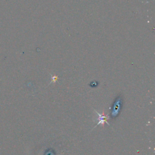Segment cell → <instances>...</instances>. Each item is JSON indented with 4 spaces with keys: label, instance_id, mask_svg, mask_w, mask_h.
<instances>
[{
    "label": "cell",
    "instance_id": "6da1fadb",
    "mask_svg": "<svg viewBox=\"0 0 155 155\" xmlns=\"http://www.w3.org/2000/svg\"><path fill=\"white\" fill-rule=\"evenodd\" d=\"M121 105H122V99L120 98V96H119L116 99V101L113 105L112 111H111V114L113 117H115L116 116H117L119 114V113L120 111Z\"/></svg>",
    "mask_w": 155,
    "mask_h": 155
},
{
    "label": "cell",
    "instance_id": "7a4b0ae2",
    "mask_svg": "<svg viewBox=\"0 0 155 155\" xmlns=\"http://www.w3.org/2000/svg\"><path fill=\"white\" fill-rule=\"evenodd\" d=\"M96 112V113L98 114L99 116V121L98 122V123L96 125H99V124H101L102 126L104 127V123L106 122L107 124L109 125V124L107 122V119H109V117H108V115H106L104 114V112L103 111V113L102 114H100L98 112H97L96 111H95Z\"/></svg>",
    "mask_w": 155,
    "mask_h": 155
}]
</instances>
